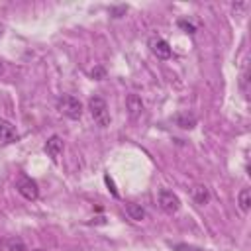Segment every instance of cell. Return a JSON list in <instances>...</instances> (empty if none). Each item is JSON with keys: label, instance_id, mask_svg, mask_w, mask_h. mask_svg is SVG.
Returning <instances> with one entry per match:
<instances>
[{"label": "cell", "instance_id": "1", "mask_svg": "<svg viewBox=\"0 0 251 251\" xmlns=\"http://www.w3.org/2000/svg\"><path fill=\"white\" fill-rule=\"evenodd\" d=\"M57 108L63 116L71 118V120H78L82 116V104L78 102V98L71 96V94H63L59 100H57Z\"/></svg>", "mask_w": 251, "mask_h": 251}, {"label": "cell", "instance_id": "2", "mask_svg": "<svg viewBox=\"0 0 251 251\" xmlns=\"http://www.w3.org/2000/svg\"><path fill=\"white\" fill-rule=\"evenodd\" d=\"M88 108H90V114H92L94 122H96L100 127L110 126V112H108V106H106V100H104V98L92 96V98L88 100Z\"/></svg>", "mask_w": 251, "mask_h": 251}, {"label": "cell", "instance_id": "3", "mask_svg": "<svg viewBox=\"0 0 251 251\" xmlns=\"http://www.w3.org/2000/svg\"><path fill=\"white\" fill-rule=\"evenodd\" d=\"M16 188H18V192H20L25 200H37V196H39V186H37V182H35L31 176H27V175H22V176L16 180Z\"/></svg>", "mask_w": 251, "mask_h": 251}, {"label": "cell", "instance_id": "4", "mask_svg": "<svg viewBox=\"0 0 251 251\" xmlns=\"http://www.w3.org/2000/svg\"><path fill=\"white\" fill-rule=\"evenodd\" d=\"M159 206H161L163 212L175 214V212H178V208H180V200H178V196H176L175 192L163 188V190L159 192Z\"/></svg>", "mask_w": 251, "mask_h": 251}, {"label": "cell", "instance_id": "5", "mask_svg": "<svg viewBox=\"0 0 251 251\" xmlns=\"http://www.w3.org/2000/svg\"><path fill=\"white\" fill-rule=\"evenodd\" d=\"M149 49L157 59H169L171 57V45L163 37H157V35L149 37Z\"/></svg>", "mask_w": 251, "mask_h": 251}, {"label": "cell", "instance_id": "6", "mask_svg": "<svg viewBox=\"0 0 251 251\" xmlns=\"http://www.w3.org/2000/svg\"><path fill=\"white\" fill-rule=\"evenodd\" d=\"M18 131H16V127L8 122V120H0V139L4 141V143H12V141H18Z\"/></svg>", "mask_w": 251, "mask_h": 251}, {"label": "cell", "instance_id": "7", "mask_svg": "<svg viewBox=\"0 0 251 251\" xmlns=\"http://www.w3.org/2000/svg\"><path fill=\"white\" fill-rule=\"evenodd\" d=\"M61 151H63V139H61L59 135H51V137L47 139V143H45V153H47L49 157L57 159V157L61 155Z\"/></svg>", "mask_w": 251, "mask_h": 251}, {"label": "cell", "instance_id": "8", "mask_svg": "<svg viewBox=\"0 0 251 251\" xmlns=\"http://www.w3.org/2000/svg\"><path fill=\"white\" fill-rule=\"evenodd\" d=\"M126 106H127L131 118H137V116H141V112H143V102H141V98H139L137 94H127Z\"/></svg>", "mask_w": 251, "mask_h": 251}, {"label": "cell", "instance_id": "9", "mask_svg": "<svg viewBox=\"0 0 251 251\" xmlns=\"http://www.w3.org/2000/svg\"><path fill=\"white\" fill-rule=\"evenodd\" d=\"M190 194H192V200H194L196 204H200V206L208 204V200H210V190H208L204 184H196V186H192Z\"/></svg>", "mask_w": 251, "mask_h": 251}, {"label": "cell", "instance_id": "10", "mask_svg": "<svg viewBox=\"0 0 251 251\" xmlns=\"http://www.w3.org/2000/svg\"><path fill=\"white\" fill-rule=\"evenodd\" d=\"M175 124H176L178 127H182V129H192V127L196 126V116H194V114H188V112L178 114V116L175 118Z\"/></svg>", "mask_w": 251, "mask_h": 251}, {"label": "cell", "instance_id": "11", "mask_svg": "<svg viewBox=\"0 0 251 251\" xmlns=\"http://www.w3.org/2000/svg\"><path fill=\"white\" fill-rule=\"evenodd\" d=\"M126 214H127V218L133 220V222H141V220L145 218V210H143L139 204H133V202L126 204Z\"/></svg>", "mask_w": 251, "mask_h": 251}, {"label": "cell", "instance_id": "12", "mask_svg": "<svg viewBox=\"0 0 251 251\" xmlns=\"http://www.w3.org/2000/svg\"><path fill=\"white\" fill-rule=\"evenodd\" d=\"M237 204L243 212H249L251 208V190L249 188H241L239 194H237Z\"/></svg>", "mask_w": 251, "mask_h": 251}, {"label": "cell", "instance_id": "13", "mask_svg": "<svg viewBox=\"0 0 251 251\" xmlns=\"http://www.w3.org/2000/svg\"><path fill=\"white\" fill-rule=\"evenodd\" d=\"M6 249L8 251H27V247H25V243L22 241V239H8V243H6Z\"/></svg>", "mask_w": 251, "mask_h": 251}, {"label": "cell", "instance_id": "14", "mask_svg": "<svg viewBox=\"0 0 251 251\" xmlns=\"http://www.w3.org/2000/svg\"><path fill=\"white\" fill-rule=\"evenodd\" d=\"M126 12H127V6H126V4H120V6H112V8H110V14H112L114 18H122Z\"/></svg>", "mask_w": 251, "mask_h": 251}, {"label": "cell", "instance_id": "15", "mask_svg": "<svg viewBox=\"0 0 251 251\" xmlns=\"http://www.w3.org/2000/svg\"><path fill=\"white\" fill-rule=\"evenodd\" d=\"M178 27L184 29L186 33H194V31H196V25L190 24V22H186V20H178Z\"/></svg>", "mask_w": 251, "mask_h": 251}, {"label": "cell", "instance_id": "16", "mask_svg": "<svg viewBox=\"0 0 251 251\" xmlns=\"http://www.w3.org/2000/svg\"><path fill=\"white\" fill-rule=\"evenodd\" d=\"M90 76H92V78H96V80H100V78H104V76H106V71H104L102 67H94V69L90 71Z\"/></svg>", "mask_w": 251, "mask_h": 251}, {"label": "cell", "instance_id": "17", "mask_svg": "<svg viewBox=\"0 0 251 251\" xmlns=\"http://www.w3.org/2000/svg\"><path fill=\"white\" fill-rule=\"evenodd\" d=\"M175 249H176V251H204V249H200V247H192V245H184V243L175 245Z\"/></svg>", "mask_w": 251, "mask_h": 251}, {"label": "cell", "instance_id": "18", "mask_svg": "<svg viewBox=\"0 0 251 251\" xmlns=\"http://www.w3.org/2000/svg\"><path fill=\"white\" fill-rule=\"evenodd\" d=\"M104 180H106V184L110 186V190H112V194H114V196H118V190L114 188V182H112V178H110V176L106 175V176H104Z\"/></svg>", "mask_w": 251, "mask_h": 251}, {"label": "cell", "instance_id": "19", "mask_svg": "<svg viewBox=\"0 0 251 251\" xmlns=\"http://www.w3.org/2000/svg\"><path fill=\"white\" fill-rule=\"evenodd\" d=\"M90 224H106V218L104 216H98V218H92Z\"/></svg>", "mask_w": 251, "mask_h": 251}, {"label": "cell", "instance_id": "20", "mask_svg": "<svg viewBox=\"0 0 251 251\" xmlns=\"http://www.w3.org/2000/svg\"><path fill=\"white\" fill-rule=\"evenodd\" d=\"M2 69H4V65H2V61H0V73H2Z\"/></svg>", "mask_w": 251, "mask_h": 251}, {"label": "cell", "instance_id": "21", "mask_svg": "<svg viewBox=\"0 0 251 251\" xmlns=\"http://www.w3.org/2000/svg\"><path fill=\"white\" fill-rule=\"evenodd\" d=\"M35 251H43V249H35Z\"/></svg>", "mask_w": 251, "mask_h": 251}]
</instances>
